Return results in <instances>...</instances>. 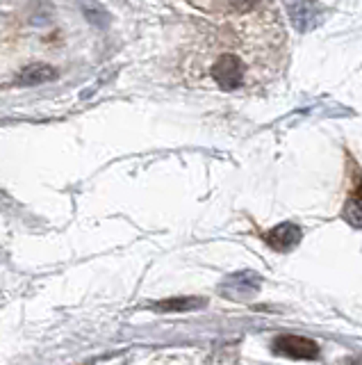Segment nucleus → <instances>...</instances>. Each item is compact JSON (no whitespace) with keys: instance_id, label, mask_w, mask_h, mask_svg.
<instances>
[{"instance_id":"6","label":"nucleus","mask_w":362,"mask_h":365,"mask_svg":"<svg viewBox=\"0 0 362 365\" xmlns=\"http://www.w3.org/2000/svg\"><path fill=\"white\" fill-rule=\"evenodd\" d=\"M342 217L356 228H362V178L358 180V185L348 192V197L344 201Z\"/></svg>"},{"instance_id":"3","label":"nucleus","mask_w":362,"mask_h":365,"mask_svg":"<svg viewBox=\"0 0 362 365\" xmlns=\"http://www.w3.org/2000/svg\"><path fill=\"white\" fill-rule=\"evenodd\" d=\"M274 351L282 354V356H292V359H316L319 356V345L308 338L301 336H278L274 340Z\"/></svg>"},{"instance_id":"5","label":"nucleus","mask_w":362,"mask_h":365,"mask_svg":"<svg viewBox=\"0 0 362 365\" xmlns=\"http://www.w3.org/2000/svg\"><path fill=\"white\" fill-rule=\"evenodd\" d=\"M301 228L297 224H292V222H285V224H280L276 226L274 231H269L265 235V242L271 247V249H276L280 251V254H285V251H292L294 247L299 245V240H301Z\"/></svg>"},{"instance_id":"2","label":"nucleus","mask_w":362,"mask_h":365,"mask_svg":"<svg viewBox=\"0 0 362 365\" xmlns=\"http://www.w3.org/2000/svg\"><path fill=\"white\" fill-rule=\"evenodd\" d=\"M183 3L208 16H233L246 14V11L257 9L260 5L271 3V0H183Z\"/></svg>"},{"instance_id":"4","label":"nucleus","mask_w":362,"mask_h":365,"mask_svg":"<svg viewBox=\"0 0 362 365\" xmlns=\"http://www.w3.org/2000/svg\"><path fill=\"white\" fill-rule=\"evenodd\" d=\"M287 11H289V19L294 23V28L305 32L316 26L321 14V7L314 3V0H285Z\"/></svg>"},{"instance_id":"8","label":"nucleus","mask_w":362,"mask_h":365,"mask_svg":"<svg viewBox=\"0 0 362 365\" xmlns=\"http://www.w3.org/2000/svg\"><path fill=\"white\" fill-rule=\"evenodd\" d=\"M48 78H53L50 66H30L21 73V80H23V83H32V85L43 83V80H48Z\"/></svg>"},{"instance_id":"7","label":"nucleus","mask_w":362,"mask_h":365,"mask_svg":"<svg viewBox=\"0 0 362 365\" xmlns=\"http://www.w3.org/2000/svg\"><path fill=\"white\" fill-rule=\"evenodd\" d=\"M206 302L194 299V297H176V299H164L160 304H155V311L160 313H187L191 308H198Z\"/></svg>"},{"instance_id":"9","label":"nucleus","mask_w":362,"mask_h":365,"mask_svg":"<svg viewBox=\"0 0 362 365\" xmlns=\"http://www.w3.org/2000/svg\"><path fill=\"white\" fill-rule=\"evenodd\" d=\"M82 9L87 11V16L92 19L96 26H103V23H105V11L100 7H96L94 0H82Z\"/></svg>"},{"instance_id":"1","label":"nucleus","mask_w":362,"mask_h":365,"mask_svg":"<svg viewBox=\"0 0 362 365\" xmlns=\"http://www.w3.org/2000/svg\"><path fill=\"white\" fill-rule=\"evenodd\" d=\"M289 64V39L274 0L246 14L198 23L178 55V78L189 89L262 94Z\"/></svg>"}]
</instances>
